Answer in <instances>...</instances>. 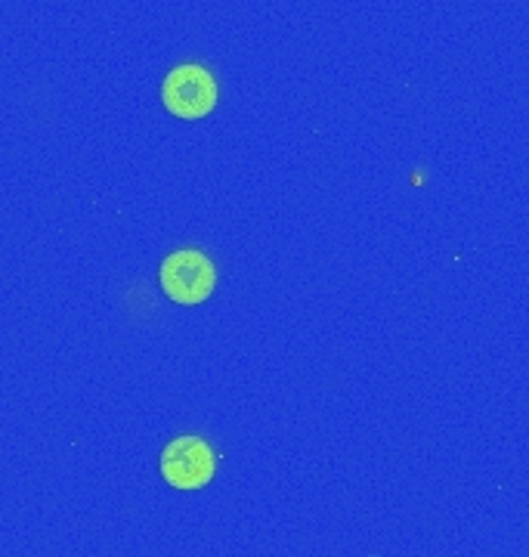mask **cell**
<instances>
[{
    "label": "cell",
    "mask_w": 529,
    "mask_h": 557,
    "mask_svg": "<svg viewBox=\"0 0 529 557\" xmlns=\"http://www.w3.org/2000/svg\"><path fill=\"white\" fill-rule=\"evenodd\" d=\"M158 278H161V288L168 298L186 304V307H196L201 300L211 298L217 285V270L208 255H201L196 248H183V251H174L164 258Z\"/></svg>",
    "instance_id": "6da1fadb"
},
{
    "label": "cell",
    "mask_w": 529,
    "mask_h": 557,
    "mask_svg": "<svg viewBox=\"0 0 529 557\" xmlns=\"http://www.w3.org/2000/svg\"><path fill=\"white\" fill-rule=\"evenodd\" d=\"M161 102L176 119H205L217 102L214 75L198 62L176 65L161 84Z\"/></svg>",
    "instance_id": "7a4b0ae2"
},
{
    "label": "cell",
    "mask_w": 529,
    "mask_h": 557,
    "mask_svg": "<svg viewBox=\"0 0 529 557\" xmlns=\"http://www.w3.org/2000/svg\"><path fill=\"white\" fill-rule=\"evenodd\" d=\"M217 456L208 440L186 434L171 440L161 453V478L174 490H201L214 478Z\"/></svg>",
    "instance_id": "3957f363"
}]
</instances>
